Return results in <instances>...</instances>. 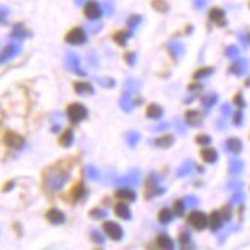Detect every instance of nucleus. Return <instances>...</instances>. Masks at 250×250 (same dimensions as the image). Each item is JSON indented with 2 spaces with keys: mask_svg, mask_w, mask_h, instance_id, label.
<instances>
[{
  "mask_svg": "<svg viewBox=\"0 0 250 250\" xmlns=\"http://www.w3.org/2000/svg\"><path fill=\"white\" fill-rule=\"evenodd\" d=\"M68 181V173L63 171L60 168H47L44 171V181H42V184H44V190L45 192H58L60 189H63V186Z\"/></svg>",
  "mask_w": 250,
  "mask_h": 250,
  "instance_id": "1",
  "label": "nucleus"
},
{
  "mask_svg": "<svg viewBox=\"0 0 250 250\" xmlns=\"http://www.w3.org/2000/svg\"><path fill=\"white\" fill-rule=\"evenodd\" d=\"M87 115H89L87 108L79 102H73L66 107V116H68V120H70L71 125L81 123V121H84L87 118Z\"/></svg>",
  "mask_w": 250,
  "mask_h": 250,
  "instance_id": "2",
  "label": "nucleus"
},
{
  "mask_svg": "<svg viewBox=\"0 0 250 250\" xmlns=\"http://www.w3.org/2000/svg\"><path fill=\"white\" fill-rule=\"evenodd\" d=\"M2 142L7 147L13 148V150H18V148H21L24 146V137L13 129H5L2 132Z\"/></svg>",
  "mask_w": 250,
  "mask_h": 250,
  "instance_id": "3",
  "label": "nucleus"
},
{
  "mask_svg": "<svg viewBox=\"0 0 250 250\" xmlns=\"http://www.w3.org/2000/svg\"><path fill=\"white\" fill-rule=\"evenodd\" d=\"M86 41H87L86 31H84L81 26L71 28L65 34V42H66V44H70V45H83V44H86Z\"/></svg>",
  "mask_w": 250,
  "mask_h": 250,
  "instance_id": "4",
  "label": "nucleus"
},
{
  "mask_svg": "<svg viewBox=\"0 0 250 250\" xmlns=\"http://www.w3.org/2000/svg\"><path fill=\"white\" fill-rule=\"evenodd\" d=\"M160 181H162V176H158L157 173H152L150 176H148L146 199H152V197L160 195V194L165 192V188H162V186H160Z\"/></svg>",
  "mask_w": 250,
  "mask_h": 250,
  "instance_id": "5",
  "label": "nucleus"
},
{
  "mask_svg": "<svg viewBox=\"0 0 250 250\" xmlns=\"http://www.w3.org/2000/svg\"><path fill=\"white\" fill-rule=\"evenodd\" d=\"M102 228H104V232L107 234L111 241H115V242L121 241L123 236H125L123 228H121L118 223H115V221H105Z\"/></svg>",
  "mask_w": 250,
  "mask_h": 250,
  "instance_id": "6",
  "label": "nucleus"
},
{
  "mask_svg": "<svg viewBox=\"0 0 250 250\" xmlns=\"http://www.w3.org/2000/svg\"><path fill=\"white\" fill-rule=\"evenodd\" d=\"M84 17L87 20H100V17H102V5L95 2V0H89L84 5Z\"/></svg>",
  "mask_w": 250,
  "mask_h": 250,
  "instance_id": "7",
  "label": "nucleus"
},
{
  "mask_svg": "<svg viewBox=\"0 0 250 250\" xmlns=\"http://www.w3.org/2000/svg\"><path fill=\"white\" fill-rule=\"evenodd\" d=\"M189 225L195 228V229H205L208 226V216H207L204 211H192L189 215Z\"/></svg>",
  "mask_w": 250,
  "mask_h": 250,
  "instance_id": "8",
  "label": "nucleus"
},
{
  "mask_svg": "<svg viewBox=\"0 0 250 250\" xmlns=\"http://www.w3.org/2000/svg\"><path fill=\"white\" fill-rule=\"evenodd\" d=\"M208 18H210L211 23L216 24V26H220V28H223V26L228 24L226 13H225V10H223V8H218V7L211 8L210 13H208Z\"/></svg>",
  "mask_w": 250,
  "mask_h": 250,
  "instance_id": "9",
  "label": "nucleus"
},
{
  "mask_svg": "<svg viewBox=\"0 0 250 250\" xmlns=\"http://www.w3.org/2000/svg\"><path fill=\"white\" fill-rule=\"evenodd\" d=\"M45 218H47V221L50 223V225H63L65 223V213H63L62 210H58V208H49L45 211Z\"/></svg>",
  "mask_w": 250,
  "mask_h": 250,
  "instance_id": "10",
  "label": "nucleus"
},
{
  "mask_svg": "<svg viewBox=\"0 0 250 250\" xmlns=\"http://www.w3.org/2000/svg\"><path fill=\"white\" fill-rule=\"evenodd\" d=\"M115 197H116L118 200L126 202V204H127V202H134L137 195H136L134 190H132L131 186H125V188H120L118 190H116V192H115Z\"/></svg>",
  "mask_w": 250,
  "mask_h": 250,
  "instance_id": "11",
  "label": "nucleus"
},
{
  "mask_svg": "<svg viewBox=\"0 0 250 250\" xmlns=\"http://www.w3.org/2000/svg\"><path fill=\"white\" fill-rule=\"evenodd\" d=\"M167 47H168L169 54H171L174 58H176V60H178V58L183 57V55H184V52H186L184 44H183L181 41H176V39H174V41H169Z\"/></svg>",
  "mask_w": 250,
  "mask_h": 250,
  "instance_id": "12",
  "label": "nucleus"
},
{
  "mask_svg": "<svg viewBox=\"0 0 250 250\" xmlns=\"http://www.w3.org/2000/svg\"><path fill=\"white\" fill-rule=\"evenodd\" d=\"M247 66H249L247 60H244V58H236V62H234L229 68V73H232L234 76H242V74H246Z\"/></svg>",
  "mask_w": 250,
  "mask_h": 250,
  "instance_id": "13",
  "label": "nucleus"
},
{
  "mask_svg": "<svg viewBox=\"0 0 250 250\" xmlns=\"http://www.w3.org/2000/svg\"><path fill=\"white\" fill-rule=\"evenodd\" d=\"M223 223H225V218H223L221 211H213L208 218V225H210V229L211 231H220L223 228Z\"/></svg>",
  "mask_w": 250,
  "mask_h": 250,
  "instance_id": "14",
  "label": "nucleus"
},
{
  "mask_svg": "<svg viewBox=\"0 0 250 250\" xmlns=\"http://www.w3.org/2000/svg\"><path fill=\"white\" fill-rule=\"evenodd\" d=\"M202 121H204V118H202V115L197 110H189L186 113V123H188V126L197 127L202 125Z\"/></svg>",
  "mask_w": 250,
  "mask_h": 250,
  "instance_id": "15",
  "label": "nucleus"
},
{
  "mask_svg": "<svg viewBox=\"0 0 250 250\" xmlns=\"http://www.w3.org/2000/svg\"><path fill=\"white\" fill-rule=\"evenodd\" d=\"M115 213L120 218H123V220H131V216H132L129 205H127L126 202H120V204L115 205Z\"/></svg>",
  "mask_w": 250,
  "mask_h": 250,
  "instance_id": "16",
  "label": "nucleus"
},
{
  "mask_svg": "<svg viewBox=\"0 0 250 250\" xmlns=\"http://www.w3.org/2000/svg\"><path fill=\"white\" fill-rule=\"evenodd\" d=\"M225 147H226V152H231V153L242 152V142L239 141L237 137H229V139L225 142Z\"/></svg>",
  "mask_w": 250,
  "mask_h": 250,
  "instance_id": "17",
  "label": "nucleus"
},
{
  "mask_svg": "<svg viewBox=\"0 0 250 250\" xmlns=\"http://www.w3.org/2000/svg\"><path fill=\"white\" fill-rule=\"evenodd\" d=\"M86 194H87V190H86V186H84L83 181H79V183L74 184L73 192H71V195H73V200H74V202L83 200L84 197H86Z\"/></svg>",
  "mask_w": 250,
  "mask_h": 250,
  "instance_id": "18",
  "label": "nucleus"
},
{
  "mask_svg": "<svg viewBox=\"0 0 250 250\" xmlns=\"http://www.w3.org/2000/svg\"><path fill=\"white\" fill-rule=\"evenodd\" d=\"M74 92H76L78 95H84V94L92 95L94 87H92V84H89V83L78 81V83H74Z\"/></svg>",
  "mask_w": 250,
  "mask_h": 250,
  "instance_id": "19",
  "label": "nucleus"
},
{
  "mask_svg": "<svg viewBox=\"0 0 250 250\" xmlns=\"http://www.w3.org/2000/svg\"><path fill=\"white\" fill-rule=\"evenodd\" d=\"M200 155H202V160H204L205 163H216L218 162V152L215 150V148H211V147H207L204 148V150L200 152Z\"/></svg>",
  "mask_w": 250,
  "mask_h": 250,
  "instance_id": "20",
  "label": "nucleus"
},
{
  "mask_svg": "<svg viewBox=\"0 0 250 250\" xmlns=\"http://www.w3.org/2000/svg\"><path fill=\"white\" fill-rule=\"evenodd\" d=\"M73 141H74V132H73V129H70V127L63 131L60 137H58V144H60L62 147H70Z\"/></svg>",
  "mask_w": 250,
  "mask_h": 250,
  "instance_id": "21",
  "label": "nucleus"
},
{
  "mask_svg": "<svg viewBox=\"0 0 250 250\" xmlns=\"http://www.w3.org/2000/svg\"><path fill=\"white\" fill-rule=\"evenodd\" d=\"M163 108L160 107L158 104H150L147 107V118H150V120H158V118H162L163 116Z\"/></svg>",
  "mask_w": 250,
  "mask_h": 250,
  "instance_id": "22",
  "label": "nucleus"
},
{
  "mask_svg": "<svg viewBox=\"0 0 250 250\" xmlns=\"http://www.w3.org/2000/svg\"><path fill=\"white\" fill-rule=\"evenodd\" d=\"M173 142H174V136H171V134H165V136H162V137H157L155 139V146L158 147V148H168V147H171L173 146Z\"/></svg>",
  "mask_w": 250,
  "mask_h": 250,
  "instance_id": "23",
  "label": "nucleus"
},
{
  "mask_svg": "<svg viewBox=\"0 0 250 250\" xmlns=\"http://www.w3.org/2000/svg\"><path fill=\"white\" fill-rule=\"evenodd\" d=\"M192 169H194V162H184L181 167L176 169V176L178 178H184V176H189L190 173H192Z\"/></svg>",
  "mask_w": 250,
  "mask_h": 250,
  "instance_id": "24",
  "label": "nucleus"
},
{
  "mask_svg": "<svg viewBox=\"0 0 250 250\" xmlns=\"http://www.w3.org/2000/svg\"><path fill=\"white\" fill-rule=\"evenodd\" d=\"M131 36H132L131 31H118V33H115V34H113V41H115L118 45L125 47V45L127 44V39H129Z\"/></svg>",
  "mask_w": 250,
  "mask_h": 250,
  "instance_id": "25",
  "label": "nucleus"
},
{
  "mask_svg": "<svg viewBox=\"0 0 250 250\" xmlns=\"http://www.w3.org/2000/svg\"><path fill=\"white\" fill-rule=\"evenodd\" d=\"M139 183V171H134V174H131V176H126V178H121L116 181V184L118 186H131V188H134V186Z\"/></svg>",
  "mask_w": 250,
  "mask_h": 250,
  "instance_id": "26",
  "label": "nucleus"
},
{
  "mask_svg": "<svg viewBox=\"0 0 250 250\" xmlns=\"http://www.w3.org/2000/svg\"><path fill=\"white\" fill-rule=\"evenodd\" d=\"M216 102H218V94L215 92H210L202 97V105H204L205 108H211Z\"/></svg>",
  "mask_w": 250,
  "mask_h": 250,
  "instance_id": "27",
  "label": "nucleus"
},
{
  "mask_svg": "<svg viewBox=\"0 0 250 250\" xmlns=\"http://www.w3.org/2000/svg\"><path fill=\"white\" fill-rule=\"evenodd\" d=\"M174 213L169 208H162L160 213H158V221L162 223V225H168V223H171Z\"/></svg>",
  "mask_w": 250,
  "mask_h": 250,
  "instance_id": "28",
  "label": "nucleus"
},
{
  "mask_svg": "<svg viewBox=\"0 0 250 250\" xmlns=\"http://www.w3.org/2000/svg\"><path fill=\"white\" fill-rule=\"evenodd\" d=\"M157 244H158V247H162V249H173L174 247V242L171 241V237L167 236V234H160L157 239Z\"/></svg>",
  "mask_w": 250,
  "mask_h": 250,
  "instance_id": "29",
  "label": "nucleus"
},
{
  "mask_svg": "<svg viewBox=\"0 0 250 250\" xmlns=\"http://www.w3.org/2000/svg\"><path fill=\"white\" fill-rule=\"evenodd\" d=\"M244 169V163L241 160H237V158H232L229 162V171L232 176H237V174H241Z\"/></svg>",
  "mask_w": 250,
  "mask_h": 250,
  "instance_id": "30",
  "label": "nucleus"
},
{
  "mask_svg": "<svg viewBox=\"0 0 250 250\" xmlns=\"http://www.w3.org/2000/svg\"><path fill=\"white\" fill-rule=\"evenodd\" d=\"M213 73H215V68L205 66V68H200V70H197V71L194 73V78H195V79H205V78L211 76Z\"/></svg>",
  "mask_w": 250,
  "mask_h": 250,
  "instance_id": "31",
  "label": "nucleus"
},
{
  "mask_svg": "<svg viewBox=\"0 0 250 250\" xmlns=\"http://www.w3.org/2000/svg\"><path fill=\"white\" fill-rule=\"evenodd\" d=\"M141 141V136H139V132H136V131H129L126 134V142H127V146H131V147H136L137 146V142Z\"/></svg>",
  "mask_w": 250,
  "mask_h": 250,
  "instance_id": "32",
  "label": "nucleus"
},
{
  "mask_svg": "<svg viewBox=\"0 0 250 250\" xmlns=\"http://www.w3.org/2000/svg\"><path fill=\"white\" fill-rule=\"evenodd\" d=\"M152 7L157 10V12H162V13H167L169 7L165 0H152Z\"/></svg>",
  "mask_w": 250,
  "mask_h": 250,
  "instance_id": "33",
  "label": "nucleus"
},
{
  "mask_svg": "<svg viewBox=\"0 0 250 250\" xmlns=\"http://www.w3.org/2000/svg\"><path fill=\"white\" fill-rule=\"evenodd\" d=\"M178 241H179V246L181 247L188 249L190 246V234H189V231H183V232H181Z\"/></svg>",
  "mask_w": 250,
  "mask_h": 250,
  "instance_id": "34",
  "label": "nucleus"
},
{
  "mask_svg": "<svg viewBox=\"0 0 250 250\" xmlns=\"http://www.w3.org/2000/svg\"><path fill=\"white\" fill-rule=\"evenodd\" d=\"M184 210H186V204L184 200H176L173 205V213L176 216H183L184 215Z\"/></svg>",
  "mask_w": 250,
  "mask_h": 250,
  "instance_id": "35",
  "label": "nucleus"
},
{
  "mask_svg": "<svg viewBox=\"0 0 250 250\" xmlns=\"http://www.w3.org/2000/svg\"><path fill=\"white\" fill-rule=\"evenodd\" d=\"M134 100H132L131 97H129V95H123V99H121V107H123L126 111H131L132 110V107H134Z\"/></svg>",
  "mask_w": 250,
  "mask_h": 250,
  "instance_id": "36",
  "label": "nucleus"
},
{
  "mask_svg": "<svg viewBox=\"0 0 250 250\" xmlns=\"http://www.w3.org/2000/svg\"><path fill=\"white\" fill-rule=\"evenodd\" d=\"M89 215L94 218V220H104L105 216H107V211H105L104 208H94L89 211Z\"/></svg>",
  "mask_w": 250,
  "mask_h": 250,
  "instance_id": "37",
  "label": "nucleus"
},
{
  "mask_svg": "<svg viewBox=\"0 0 250 250\" xmlns=\"http://www.w3.org/2000/svg\"><path fill=\"white\" fill-rule=\"evenodd\" d=\"M142 21V17L141 15H132V17H129V20H127V26H129V29L132 31L136 28V26H139Z\"/></svg>",
  "mask_w": 250,
  "mask_h": 250,
  "instance_id": "38",
  "label": "nucleus"
},
{
  "mask_svg": "<svg viewBox=\"0 0 250 250\" xmlns=\"http://www.w3.org/2000/svg\"><path fill=\"white\" fill-rule=\"evenodd\" d=\"M184 204L186 207H189V208H195L197 205H199V197H195V195H188L184 199Z\"/></svg>",
  "mask_w": 250,
  "mask_h": 250,
  "instance_id": "39",
  "label": "nucleus"
},
{
  "mask_svg": "<svg viewBox=\"0 0 250 250\" xmlns=\"http://www.w3.org/2000/svg\"><path fill=\"white\" fill-rule=\"evenodd\" d=\"M226 55L228 58H232V60H236V58H239V55H241V52H239V49L236 45H229L226 49Z\"/></svg>",
  "mask_w": 250,
  "mask_h": 250,
  "instance_id": "40",
  "label": "nucleus"
},
{
  "mask_svg": "<svg viewBox=\"0 0 250 250\" xmlns=\"http://www.w3.org/2000/svg\"><path fill=\"white\" fill-rule=\"evenodd\" d=\"M232 123H234V126H242V123H244V111H242V108H239L236 113H234Z\"/></svg>",
  "mask_w": 250,
  "mask_h": 250,
  "instance_id": "41",
  "label": "nucleus"
},
{
  "mask_svg": "<svg viewBox=\"0 0 250 250\" xmlns=\"http://www.w3.org/2000/svg\"><path fill=\"white\" fill-rule=\"evenodd\" d=\"M195 142L200 144V146H208V144L211 142V137L208 134H199L195 137Z\"/></svg>",
  "mask_w": 250,
  "mask_h": 250,
  "instance_id": "42",
  "label": "nucleus"
},
{
  "mask_svg": "<svg viewBox=\"0 0 250 250\" xmlns=\"http://www.w3.org/2000/svg\"><path fill=\"white\" fill-rule=\"evenodd\" d=\"M244 199H246V197H244V194L241 192V189H239L237 192L231 197L229 202H231V205H237V204H241V202H244Z\"/></svg>",
  "mask_w": 250,
  "mask_h": 250,
  "instance_id": "43",
  "label": "nucleus"
},
{
  "mask_svg": "<svg viewBox=\"0 0 250 250\" xmlns=\"http://www.w3.org/2000/svg\"><path fill=\"white\" fill-rule=\"evenodd\" d=\"M136 58H137L136 52H127V54L125 55V60H126V63L129 66H134L136 65Z\"/></svg>",
  "mask_w": 250,
  "mask_h": 250,
  "instance_id": "44",
  "label": "nucleus"
},
{
  "mask_svg": "<svg viewBox=\"0 0 250 250\" xmlns=\"http://www.w3.org/2000/svg\"><path fill=\"white\" fill-rule=\"evenodd\" d=\"M234 104L237 105L239 108H246V100H244V95L239 92V94H236V97H234Z\"/></svg>",
  "mask_w": 250,
  "mask_h": 250,
  "instance_id": "45",
  "label": "nucleus"
},
{
  "mask_svg": "<svg viewBox=\"0 0 250 250\" xmlns=\"http://www.w3.org/2000/svg\"><path fill=\"white\" fill-rule=\"evenodd\" d=\"M226 189L228 190H239V189H242V183L241 181H231V183H228Z\"/></svg>",
  "mask_w": 250,
  "mask_h": 250,
  "instance_id": "46",
  "label": "nucleus"
},
{
  "mask_svg": "<svg viewBox=\"0 0 250 250\" xmlns=\"http://www.w3.org/2000/svg\"><path fill=\"white\" fill-rule=\"evenodd\" d=\"M126 86H127V90H129V92H131V90H139V89H141L139 83L134 81V79H129V81H127Z\"/></svg>",
  "mask_w": 250,
  "mask_h": 250,
  "instance_id": "47",
  "label": "nucleus"
},
{
  "mask_svg": "<svg viewBox=\"0 0 250 250\" xmlns=\"http://www.w3.org/2000/svg\"><path fill=\"white\" fill-rule=\"evenodd\" d=\"M221 115L225 116V118H228V116H231V105L229 104H223L221 105Z\"/></svg>",
  "mask_w": 250,
  "mask_h": 250,
  "instance_id": "48",
  "label": "nucleus"
},
{
  "mask_svg": "<svg viewBox=\"0 0 250 250\" xmlns=\"http://www.w3.org/2000/svg\"><path fill=\"white\" fill-rule=\"evenodd\" d=\"M192 3H194V7H195L197 10H202V8H205V7H207L208 0H192Z\"/></svg>",
  "mask_w": 250,
  "mask_h": 250,
  "instance_id": "49",
  "label": "nucleus"
},
{
  "mask_svg": "<svg viewBox=\"0 0 250 250\" xmlns=\"http://www.w3.org/2000/svg\"><path fill=\"white\" fill-rule=\"evenodd\" d=\"M168 123H165V121H163V123H158L157 126H153V131H155V132H162V131H165V129H168Z\"/></svg>",
  "mask_w": 250,
  "mask_h": 250,
  "instance_id": "50",
  "label": "nucleus"
},
{
  "mask_svg": "<svg viewBox=\"0 0 250 250\" xmlns=\"http://www.w3.org/2000/svg\"><path fill=\"white\" fill-rule=\"evenodd\" d=\"M221 215L225 218V221H229L231 220V210L229 208H223L221 210Z\"/></svg>",
  "mask_w": 250,
  "mask_h": 250,
  "instance_id": "51",
  "label": "nucleus"
},
{
  "mask_svg": "<svg viewBox=\"0 0 250 250\" xmlns=\"http://www.w3.org/2000/svg\"><path fill=\"white\" fill-rule=\"evenodd\" d=\"M239 42L242 44V47L246 49L247 47V44H249V39H247V36L246 34H239Z\"/></svg>",
  "mask_w": 250,
  "mask_h": 250,
  "instance_id": "52",
  "label": "nucleus"
},
{
  "mask_svg": "<svg viewBox=\"0 0 250 250\" xmlns=\"http://www.w3.org/2000/svg\"><path fill=\"white\" fill-rule=\"evenodd\" d=\"M92 239H94L95 242H100V244L104 242V236H102V234H99L97 231H94V232H92Z\"/></svg>",
  "mask_w": 250,
  "mask_h": 250,
  "instance_id": "53",
  "label": "nucleus"
},
{
  "mask_svg": "<svg viewBox=\"0 0 250 250\" xmlns=\"http://www.w3.org/2000/svg\"><path fill=\"white\" fill-rule=\"evenodd\" d=\"M176 129H178L179 132H184V131H186V127H184L183 120H176Z\"/></svg>",
  "mask_w": 250,
  "mask_h": 250,
  "instance_id": "54",
  "label": "nucleus"
},
{
  "mask_svg": "<svg viewBox=\"0 0 250 250\" xmlns=\"http://www.w3.org/2000/svg\"><path fill=\"white\" fill-rule=\"evenodd\" d=\"M189 90H192V92H199V90H202V84H190Z\"/></svg>",
  "mask_w": 250,
  "mask_h": 250,
  "instance_id": "55",
  "label": "nucleus"
},
{
  "mask_svg": "<svg viewBox=\"0 0 250 250\" xmlns=\"http://www.w3.org/2000/svg\"><path fill=\"white\" fill-rule=\"evenodd\" d=\"M87 173L90 174V178H95V176H97V173H95V169H94L92 167H89V168H87Z\"/></svg>",
  "mask_w": 250,
  "mask_h": 250,
  "instance_id": "56",
  "label": "nucleus"
}]
</instances>
